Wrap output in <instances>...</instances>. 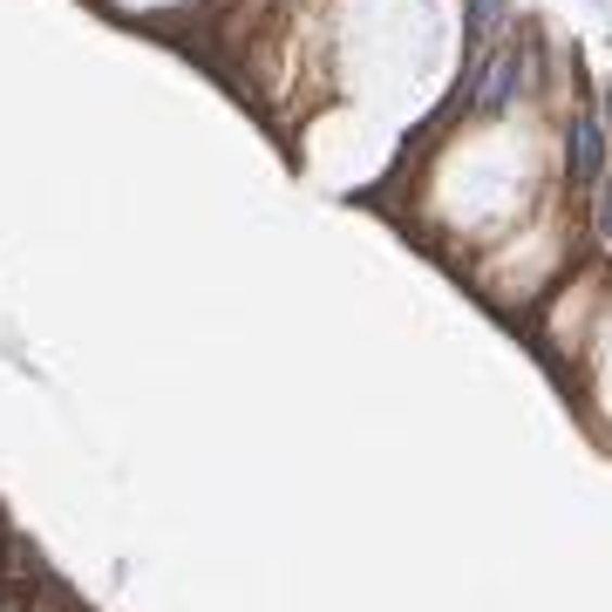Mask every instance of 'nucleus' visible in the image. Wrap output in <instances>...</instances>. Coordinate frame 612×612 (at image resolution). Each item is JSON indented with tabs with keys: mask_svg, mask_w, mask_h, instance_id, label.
Masks as SVG:
<instances>
[{
	"mask_svg": "<svg viewBox=\"0 0 612 612\" xmlns=\"http://www.w3.org/2000/svg\"><path fill=\"white\" fill-rule=\"evenodd\" d=\"M510 0H470V41H490L497 35V21H503Z\"/></svg>",
	"mask_w": 612,
	"mask_h": 612,
	"instance_id": "nucleus-3",
	"label": "nucleus"
},
{
	"mask_svg": "<svg viewBox=\"0 0 612 612\" xmlns=\"http://www.w3.org/2000/svg\"><path fill=\"white\" fill-rule=\"evenodd\" d=\"M518 89H524V48H497V55L476 68V82H470V110L497 116Z\"/></svg>",
	"mask_w": 612,
	"mask_h": 612,
	"instance_id": "nucleus-2",
	"label": "nucleus"
},
{
	"mask_svg": "<svg viewBox=\"0 0 612 612\" xmlns=\"http://www.w3.org/2000/svg\"><path fill=\"white\" fill-rule=\"evenodd\" d=\"M599 232H605V245H612V170L599 177Z\"/></svg>",
	"mask_w": 612,
	"mask_h": 612,
	"instance_id": "nucleus-4",
	"label": "nucleus"
},
{
	"mask_svg": "<svg viewBox=\"0 0 612 612\" xmlns=\"http://www.w3.org/2000/svg\"><path fill=\"white\" fill-rule=\"evenodd\" d=\"M565 177L578 191H599V177H605V116H592V110L572 116V130H565Z\"/></svg>",
	"mask_w": 612,
	"mask_h": 612,
	"instance_id": "nucleus-1",
	"label": "nucleus"
}]
</instances>
